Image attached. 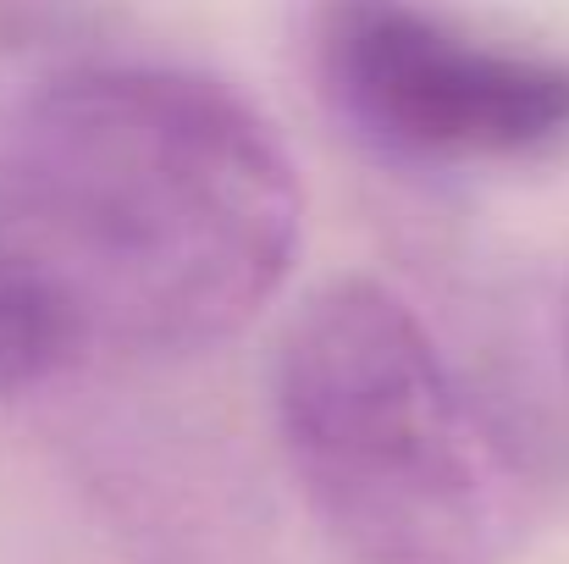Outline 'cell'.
Returning a JSON list of instances; mask_svg holds the SVG:
<instances>
[{"label": "cell", "instance_id": "obj_1", "mask_svg": "<svg viewBox=\"0 0 569 564\" xmlns=\"http://www.w3.org/2000/svg\"><path fill=\"white\" fill-rule=\"evenodd\" d=\"M6 255L67 360L193 355L293 271L305 199L277 133L216 78L72 39L28 89L0 184Z\"/></svg>", "mask_w": 569, "mask_h": 564}, {"label": "cell", "instance_id": "obj_4", "mask_svg": "<svg viewBox=\"0 0 569 564\" xmlns=\"http://www.w3.org/2000/svg\"><path fill=\"white\" fill-rule=\"evenodd\" d=\"M83 33L89 22L67 0H0V178H6V145L28 89ZM61 372H72V360L50 333V321L39 316V305L28 299L22 277L11 271L6 227H0V393H28Z\"/></svg>", "mask_w": 569, "mask_h": 564}, {"label": "cell", "instance_id": "obj_2", "mask_svg": "<svg viewBox=\"0 0 569 564\" xmlns=\"http://www.w3.org/2000/svg\"><path fill=\"white\" fill-rule=\"evenodd\" d=\"M288 471L355 564H503L526 471L431 327L371 277L327 283L277 349Z\"/></svg>", "mask_w": 569, "mask_h": 564}, {"label": "cell", "instance_id": "obj_3", "mask_svg": "<svg viewBox=\"0 0 569 564\" xmlns=\"http://www.w3.org/2000/svg\"><path fill=\"white\" fill-rule=\"evenodd\" d=\"M310 56L332 122L387 167H520L569 145V56L481 39L420 0H321Z\"/></svg>", "mask_w": 569, "mask_h": 564}]
</instances>
